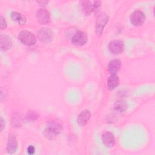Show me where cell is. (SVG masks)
I'll return each instance as SVG.
<instances>
[{"label":"cell","instance_id":"18","mask_svg":"<svg viewBox=\"0 0 155 155\" xmlns=\"http://www.w3.org/2000/svg\"><path fill=\"white\" fill-rule=\"evenodd\" d=\"M38 117V114L34 111H30L26 115V119L28 120H35Z\"/></svg>","mask_w":155,"mask_h":155},{"label":"cell","instance_id":"2","mask_svg":"<svg viewBox=\"0 0 155 155\" xmlns=\"http://www.w3.org/2000/svg\"><path fill=\"white\" fill-rule=\"evenodd\" d=\"M18 39L22 43L27 45H34L36 42L35 36L27 30L21 31L18 35Z\"/></svg>","mask_w":155,"mask_h":155},{"label":"cell","instance_id":"6","mask_svg":"<svg viewBox=\"0 0 155 155\" xmlns=\"http://www.w3.org/2000/svg\"><path fill=\"white\" fill-rule=\"evenodd\" d=\"M110 51L114 54H118L123 52L124 50V43L120 40H114L111 41L108 45Z\"/></svg>","mask_w":155,"mask_h":155},{"label":"cell","instance_id":"7","mask_svg":"<svg viewBox=\"0 0 155 155\" xmlns=\"http://www.w3.org/2000/svg\"><path fill=\"white\" fill-rule=\"evenodd\" d=\"M108 21V16L104 14H101L97 18L96 24V32L97 35H101L104 27Z\"/></svg>","mask_w":155,"mask_h":155},{"label":"cell","instance_id":"12","mask_svg":"<svg viewBox=\"0 0 155 155\" xmlns=\"http://www.w3.org/2000/svg\"><path fill=\"white\" fill-rule=\"evenodd\" d=\"M103 143L107 147L111 148L114 146L115 143V138L113 134L111 132H105L103 134L102 137Z\"/></svg>","mask_w":155,"mask_h":155},{"label":"cell","instance_id":"23","mask_svg":"<svg viewBox=\"0 0 155 155\" xmlns=\"http://www.w3.org/2000/svg\"><path fill=\"white\" fill-rule=\"evenodd\" d=\"M38 3L39 4H41L42 3V4L41 5H42V6H45L47 3H48V1H39L38 2Z\"/></svg>","mask_w":155,"mask_h":155},{"label":"cell","instance_id":"8","mask_svg":"<svg viewBox=\"0 0 155 155\" xmlns=\"http://www.w3.org/2000/svg\"><path fill=\"white\" fill-rule=\"evenodd\" d=\"M88 41V36L86 33L79 31L72 38V43L77 46H81L84 45Z\"/></svg>","mask_w":155,"mask_h":155},{"label":"cell","instance_id":"20","mask_svg":"<svg viewBox=\"0 0 155 155\" xmlns=\"http://www.w3.org/2000/svg\"><path fill=\"white\" fill-rule=\"evenodd\" d=\"M0 19H1V29L3 30V29L6 28L7 22H6L5 19L4 18V17L2 16H1Z\"/></svg>","mask_w":155,"mask_h":155},{"label":"cell","instance_id":"3","mask_svg":"<svg viewBox=\"0 0 155 155\" xmlns=\"http://www.w3.org/2000/svg\"><path fill=\"white\" fill-rule=\"evenodd\" d=\"M37 36L41 42L48 43L52 40L53 38V33L50 28L43 27L38 30L37 32Z\"/></svg>","mask_w":155,"mask_h":155},{"label":"cell","instance_id":"9","mask_svg":"<svg viewBox=\"0 0 155 155\" xmlns=\"http://www.w3.org/2000/svg\"><path fill=\"white\" fill-rule=\"evenodd\" d=\"M18 148V143L15 135L10 134L8 137L7 145V151L9 154H13L16 152Z\"/></svg>","mask_w":155,"mask_h":155},{"label":"cell","instance_id":"1","mask_svg":"<svg viewBox=\"0 0 155 155\" xmlns=\"http://www.w3.org/2000/svg\"><path fill=\"white\" fill-rule=\"evenodd\" d=\"M61 130L62 126L61 124L56 120H51L48 123L47 127L45 130V136L48 139H51L59 134Z\"/></svg>","mask_w":155,"mask_h":155},{"label":"cell","instance_id":"14","mask_svg":"<svg viewBox=\"0 0 155 155\" xmlns=\"http://www.w3.org/2000/svg\"><path fill=\"white\" fill-rule=\"evenodd\" d=\"M12 43V39L8 36L2 35L1 36V49L2 51H6L10 48Z\"/></svg>","mask_w":155,"mask_h":155},{"label":"cell","instance_id":"5","mask_svg":"<svg viewBox=\"0 0 155 155\" xmlns=\"http://www.w3.org/2000/svg\"><path fill=\"white\" fill-rule=\"evenodd\" d=\"M146 17L143 12L140 10H136L133 12L130 16V21L134 26H139L144 23Z\"/></svg>","mask_w":155,"mask_h":155},{"label":"cell","instance_id":"4","mask_svg":"<svg viewBox=\"0 0 155 155\" xmlns=\"http://www.w3.org/2000/svg\"><path fill=\"white\" fill-rule=\"evenodd\" d=\"M81 3L83 10L87 15L91 14L101 5V1H82Z\"/></svg>","mask_w":155,"mask_h":155},{"label":"cell","instance_id":"11","mask_svg":"<svg viewBox=\"0 0 155 155\" xmlns=\"http://www.w3.org/2000/svg\"><path fill=\"white\" fill-rule=\"evenodd\" d=\"M121 66L122 64L120 60L113 59L109 62L107 67V70L111 74H116V73H117L120 69Z\"/></svg>","mask_w":155,"mask_h":155},{"label":"cell","instance_id":"21","mask_svg":"<svg viewBox=\"0 0 155 155\" xmlns=\"http://www.w3.org/2000/svg\"><path fill=\"white\" fill-rule=\"evenodd\" d=\"M35 148L33 145H30L27 147V152L30 154H33L35 153Z\"/></svg>","mask_w":155,"mask_h":155},{"label":"cell","instance_id":"19","mask_svg":"<svg viewBox=\"0 0 155 155\" xmlns=\"http://www.w3.org/2000/svg\"><path fill=\"white\" fill-rule=\"evenodd\" d=\"M12 123L13 124V127H19L21 125V117L19 116H16L15 114V116H13Z\"/></svg>","mask_w":155,"mask_h":155},{"label":"cell","instance_id":"10","mask_svg":"<svg viewBox=\"0 0 155 155\" xmlns=\"http://www.w3.org/2000/svg\"><path fill=\"white\" fill-rule=\"evenodd\" d=\"M36 18L38 21L43 24H47L50 22V14L47 10L45 9H39L36 12Z\"/></svg>","mask_w":155,"mask_h":155},{"label":"cell","instance_id":"22","mask_svg":"<svg viewBox=\"0 0 155 155\" xmlns=\"http://www.w3.org/2000/svg\"><path fill=\"white\" fill-rule=\"evenodd\" d=\"M5 126V124H4V119L2 117L1 118V131H2L4 127Z\"/></svg>","mask_w":155,"mask_h":155},{"label":"cell","instance_id":"17","mask_svg":"<svg viewBox=\"0 0 155 155\" xmlns=\"http://www.w3.org/2000/svg\"><path fill=\"white\" fill-rule=\"evenodd\" d=\"M128 104L127 102L122 99L117 101L114 104V108L116 110L119 112H123L125 111L127 108Z\"/></svg>","mask_w":155,"mask_h":155},{"label":"cell","instance_id":"16","mask_svg":"<svg viewBox=\"0 0 155 155\" xmlns=\"http://www.w3.org/2000/svg\"><path fill=\"white\" fill-rule=\"evenodd\" d=\"M11 18L13 21H17L19 25H23L26 23V18L25 17L17 12H13L11 13Z\"/></svg>","mask_w":155,"mask_h":155},{"label":"cell","instance_id":"15","mask_svg":"<svg viewBox=\"0 0 155 155\" xmlns=\"http://www.w3.org/2000/svg\"><path fill=\"white\" fill-rule=\"evenodd\" d=\"M119 83V79L116 74H111L107 81V87L110 90H113L117 87Z\"/></svg>","mask_w":155,"mask_h":155},{"label":"cell","instance_id":"13","mask_svg":"<svg viewBox=\"0 0 155 155\" xmlns=\"http://www.w3.org/2000/svg\"><path fill=\"white\" fill-rule=\"evenodd\" d=\"M90 117H91L90 112L87 110H85L82 111L78 116L77 122L79 125L84 126L86 125V124L88 122L89 119H90Z\"/></svg>","mask_w":155,"mask_h":155}]
</instances>
